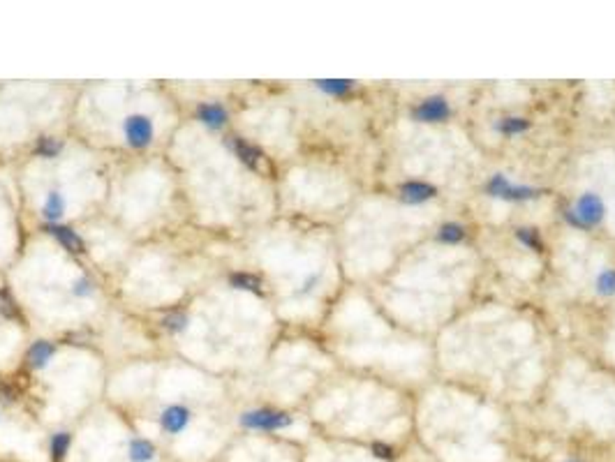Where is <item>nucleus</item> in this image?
<instances>
[{
  "label": "nucleus",
  "mask_w": 615,
  "mask_h": 462,
  "mask_svg": "<svg viewBox=\"0 0 615 462\" xmlns=\"http://www.w3.org/2000/svg\"><path fill=\"white\" fill-rule=\"evenodd\" d=\"M604 215H606V206H604L602 196L595 192H586L579 201H576L574 208L565 210L567 222L579 226V229H592V226L602 224Z\"/></svg>",
  "instance_id": "f257e3e1"
},
{
  "label": "nucleus",
  "mask_w": 615,
  "mask_h": 462,
  "mask_svg": "<svg viewBox=\"0 0 615 462\" xmlns=\"http://www.w3.org/2000/svg\"><path fill=\"white\" fill-rule=\"evenodd\" d=\"M486 194L493 196V199H504V201H528V199H537L542 190L530 185H514L504 173H495L488 183H486Z\"/></svg>",
  "instance_id": "f03ea898"
},
{
  "label": "nucleus",
  "mask_w": 615,
  "mask_h": 462,
  "mask_svg": "<svg viewBox=\"0 0 615 462\" xmlns=\"http://www.w3.org/2000/svg\"><path fill=\"white\" fill-rule=\"evenodd\" d=\"M241 426L248 430H264V433H273V430H283L292 426V416L287 412H278V409H253L241 416Z\"/></svg>",
  "instance_id": "7ed1b4c3"
},
{
  "label": "nucleus",
  "mask_w": 615,
  "mask_h": 462,
  "mask_svg": "<svg viewBox=\"0 0 615 462\" xmlns=\"http://www.w3.org/2000/svg\"><path fill=\"white\" fill-rule=\"evenodd\" d=\"M123 132H125V141L130 143L132 148H146L150 141H153V120L143 113H132V116L125 118L123 123Z\"/></svg>",
  "instance_id": "20e7f679"
},
{
  "label": "nucleus",
  "mask_w": 615,
  "mask_h": 462,
  "mask_svg": "<svg viewBox=\"0 0 615 462\" xmlns=\"http://www.w3.org/2000/svg\"><path fill=\"white\" fill-rule=\"evenodd\" d=\"M449 116H451V107L442 95L426 97V100H421L412 109V118L419 120V123H442V120H446Z\"/></svg>",
  "instance_id": "39448f33"
},
{
  "label": "nucleus",
  "mask_w": 615,
  "mask_h": 462,
  "mask_svg": "<svg viewBox=\"0 0 615 462\" xmlns=\"http://www.w3.org/2000/svg\"><path fill=\"white\" fill-rule=\"evenodd\" d=\"M190 419H192V412H190L188 407L169 405L160 414V428H162V433H167V435H178V433H183V430L188 428Z\"/></svg>",
  "instance_id": "423d86ee"
},
{
  "label": "nucleus",
  "mask_w": 615,
  "mask_h": 462,
  "mask_svg": "<svg viewBox=\"0 0 615 462\" xmlns=\"http://www.w3.org/2000/svg\"><path fill=\"white\" fill-rule=\"evenodd\" d=\"M437 196V187L430 183H423V180H407V183L400 185V199L409 203V206H416V203H426Z\"/></svg>",
  "instance_id": "0eeeda50"
},
{
  "label": "nucleus",
  "mask_w": 615,
  "mask_h": 462,
  "mask_svg": "<svg viewBox=\"0 0 615 462\" xmlns=\"http://www.w3.org/2000/svg\"><path fill=\"white\" fill-rule=\"evenodd\" d=\"M44 231L47 233H51V236L54 238H58V243L63 245L67 252H77V254H81L83 252V240H81V236L77 231H72L70 226H63V224H47L44 226Z\"/></svg>",
  "instance_id": "6e6552de"
},
{
  "label": "nucleus",
  "mask_w": 615,
  "mask_h": 462,
  "mask_svg": "<svg viewBox=\"0 0 615 462\" xmlns=\"http://www.w3.org/2000/svg\"><path fill=\"white\" fill-rule=\"evenodd\" d=\"M197 118L202 120L204 125L213 127V130H218V127H222L227 123V109L222 107V104H215V102H204L197 107Z\"/></svg>",
  "instance_id": "1a4fd4ad"
},
{
  "label": "nucleus",
  "mask_w": 615,
  "mask_h": 462,
  "mask_svg": "<svg viewBox=\"0 0 615 462\" xmlns=\"http://www.w3.org/2000/svg\"><path fill=\"white\" fill-rule=\"evenodd\" d=\"M232 150L234 153H236V157L239 160L246 164V166H250V169H257V166H260V160H262V150L257 148V146H253V143H248L246 139H232Z\"/></svg>",
  "instance_id": "9d476101"
},
{
  "label": "nucleus",
  "mask_w": 615,
  "mask_h": 462,
  "mask_svg": "<svg viewBox=\"0 0 615 462\" xmlns=\"http://www.w3.org/2000/svg\"><path fill=\"white\" fill-rule=\"evenodd\" d=\"M54 354H56V347L51 345V342H47V340H40V342H35L28 349V363H30V368H35V370L47 368V363L54 359Z\"/></svg>",
  "instance_id": "9b49d317"
},
{
  "label": "nucleus",
  "mask_w": 615,
  "mask_h": 462,
  "mask_svg": "<svg viewBox=\"0 0 615 462\" xmlns=\"http://www.w3.org/2000/svg\"><path fill=\"white\" fill-rule=\"evenodd\" d=\"M155 456H157V449L148 439H132L130 446H127V458L132 462H153Z\"/></svg>",
  "instance_id": "f8f14e48"
},
{
  "label": "nucleus",
  "mask_w": 615,
  "mask_h": 462,
  "mask_svg": "<svg viewBox=\"0 0 615 462\" xmlns=\"http://www.w3.org/2000/svg\"><path fill=\"white\" fill-rule=\"evenodd\" d=\"M65 213V196L60 192H49L47 201L42 206V215L49 224H58V219Z\"/></svg>",
  "instance_id": "ddd939ff"
},
{
  "label": "nucleus",
  "mask_w": 615,
  "mask_h": 462,
  "mask_svg": "<svg viewBox=\"0 0 615 462\" xmlns=\"http://www.w3.org/2000/svg\"><path fill=\"white\" fill-rule=\"evenodd\" d=\"M229 284L234 287V289H241V291L262 294V280L253 275V273H232Z\"/></svg>",
  "instance_id": "4468645a"
},
{
  "label": "nucleus",
  "mask_w": 615,
  "mask_h": 462,
  "mask_svg": "<svg viewBox=\"0 0 615 462\" xmlns=\"http://www.w3.org/2000/svg\"><path fill=\"white\" fill-rule=\"evenodd\" d=\"M70 446H72V435L70 433H56L54 437H51L49 442V456L51 460H65V456L70 453Z\"/></svg>",
  "instance_id": "2eb2a0df"
},
{
  "label": "nucleus",
  "mask_w": 615,
  "mask_h": 462,
  "mask_svg": "<svg viewBox=\"0 0 615 462\" xmlns=\"http://www.w3.org/2000/svg\"><path fill=\"white\" fill-rule=\"evenodd\" d=\"M530 127V120L528 118H521V116H509V118H502V120H497V125H495V130L497 132H502V134H509V136H514V134H523Z\"/></svg>",
  "instance_id": "dca6fc26"
},
{
  "label": "nucleus",
  "mask_w": 615,
  "mask_h": 462,
  "mask_svg": "<svg viewBox=\"0 0 615 462\" xmlns=\"http://www.w3.org/2000/svg\"><path fill=\"white\" fill-rule=\"evenodd\" d=\"M315 83H317V88L324 90V93H329V95H345L354 88V81H349V79H322Z\"/></svg>",
  "instance_id": "f3484780"
},
{
  "label": "nucleus",
  "mask_w": 615,
  "mask_h": 462,
  "mask_svg": "<svg viewBox=\"0 0 615 462\" xmlns=\"http://www.w3.org/2000/svg\"><path fill=\"white\" fill-rule=\"evenodd\" d=\"M437 238L442 240V243H449V245L460 243V240L465 238V229H462V224H458V222H446L439 226Z\"/></svg>",
  "instance_id": "a211bd4d"
},
{
  "label": "nucleus",
  "mask_w": 615,
  "mask_h": 462,
  "mask_svg": "<svg viewBox=\"0 0 615 462\" xmlns=\"http://www.w3.org/2000/svg\"><path fill=\"white\" fill-rule=\"evenodd\" d=\"M60 150H63V143H60L58 139H54V136H42V139L37 141V146H35V153L40 157H44V160L58 157Z\"/></svg>",
  "instance_id": "6ab92c4d"
},
{
  "label": "nucleus",
  "mask_w": 615,
  "mask_h": 462,
  "mask_svg": "<svg viewBox=\"0 0 615 462\" xmlns=\"http://www.w3.org/2000/svg\"><path fill=\"white\" fill-rule=\"evenodd\" d=\"M597 291L602 294V296H615V270L613 268H606L597 275Z\"/></svg>",
  "instance_id": "aec40b11"
},
{
  "label": "nucleus",
  "mask_w": 615,
  "mask_h": 462,
  "mask_svg": "<svg viewBox=\"0 0 615 462\" xmlns=\"http://www.w3.org/2000/svg\"><path fill=\"white\" fill-rule=\"evenodd\" d=\"M516 238H518L525 247L535 250V252H539V250L544 247V243H542V238H539L537 229H528V226H521V229L516 231Z\"/></svg>",
  "instance_id": "412c9836"
},
{
  "label": "nucleus",
  "mask_w": 615,
  "mask_h": 462,
  "mask_svg": "<svg viewBox=\"0 0 615 462\" xmlns=\"http://www.w3.org/2000/svg\"><path fill=\"white\" fill-rule=\"evenodd\" d=\"M162 326H164L167 331H171V333H181V331H185V329H188V315H183V312H174V315H167L164 319H162Z\"/></svg>",
  "instance_id": "4be33fe9"
},
{
  "label": "nucleus",
  "mask_w": 615,
  "mask_h": 462,
  "mask_svg": "<svg viewBox=\"0 0 615 462\" xmlns=\"http://www.w3.org/2000/svg\"><path fill=\"white\" fill-rule=\"evenodd\" d=\"M93 291H95L93 282H90V280H86V277H81V280H77V282L72 284V294H74V296H79V298H86Z\"/></svg>",
  "instance_id": "5701e85b"
},
{
  "label": "nucleus",
  "mask_w": 615,
  "mask_h": 462,
  "mask_svg": "<svg viewBox=\"0 0 615 462\" xmlns=\"http://www.w3.org/2000/svg\"><path fill=\"white\" fill-rule=\"evenodd\" d=\"M373 456L382 458V460H393V458H396V451H393L391 446L382 444V442H375L373 444Z\"/></svg>",
  "instance_id": "b1692460"
},
{
  "label": "nucleus",
  "mask_w": 615,
  "mask_h": 462,
  "mask_svg": "<svg viewBox=\"0 0 615 462\" xmlns=\"http://www.w3.org/2000/svg\"><path fill=\"white\" fill-rule=\"evenodd\" d=\"M0 312H3L5 317H14V308H12V301L5 296L3 291H0Z\"/></svg>",
  "instance_id": "393cba45"
},
{
  "label": "nucleus",
  "mask_w": 615,
  "mask_h": 462,
  "mask_svg": "<svg viewBox=\"0 0 615 462\" xmlns=\"http://www.w3.org/2000/svg\"><path fill=\"white\" fill-rule=\"evenodd\" d=\"M315 282H317V277H310L308 282H306V287H303V291H310V289H313V284H315Z\"/></svg>",
  "instance_id": "a878e982"
}]
</instances>
